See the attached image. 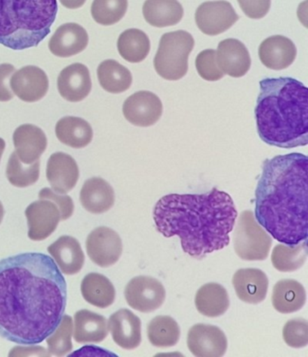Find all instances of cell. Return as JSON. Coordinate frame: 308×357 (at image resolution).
I'll return each instance as SVG.
<instances>
[{"instance_id": "obj_25", "label": "cell", "mask_w": 308, "mask_h": 357, "mask_svg": "<svg viewBox=\"0 0 308 357\" xmlns=\"http://www.w3.org/2000/svg\"><path fill=\"white\" fill-rule=\"evenodd\" d=\"M73 338L79 344L100 343L108 337V323L105 317L82 310L75 315Z\"/></svg>"}, {"instance_id": "obj_34", "label": "cell", "mask_w": 308, "mask_h": 357, "mask_svg": "<svg viewBox=\"0 0 308 357\" xmlns=\"http://www.w3.org/2000/svg\"><path fill=\"white\" fill-rule=\"evenodd\" d=\"M307 259V240L297 245L277 244L273 249L271 262L277 271L293 273L300 270Z\"/></svg>"}, {"instance_id": "obj_1", "label": "cell", "mask_w": 308, "mask_h": 357, "mask_svg": "<svg viewBox=\"0 0 308 357\" xmlns=\"http://www.w3.org/2000/svg\"><path fill=\"white\" fill-rule=\"evenodd\" d=\"M67 304L65 277L45 253L26 252L0 261V335L38 344L60 324Z\"/></svg>"}, {"instance_id": "obj_17", "label": "cell", "mask_w": 308, "mask_h": 357, "mask_svg": "<svg viewBox=\"0 0 308 357\" xmlns=\"http://www.w3.org/2000/svg\"><path fill=\"white\" fill-rule=\"evenodd\" d=\"M108 328L112 340L125 350H133L142 341L141 321L130 310L122 309L109 317Z\"/></svg>"}, {"instance_id": "obj_24", "label": "cell", "mask_w": 308, "mask_h": 357, "mask_svg": "<svg viewBox=\"0 0 308 357\" xmlns=\"http://www.w3.org/2000/svg\"><path fill=\"white\" fill-rule=\"evenodd\" d=\"M80 201L82 207L91 213L108 212L115 203L114 188L103 178L88 179L81 189Z\"/></svg>"}, {"instance_id": "obj_27", "label": "cell", "mask_w": 308, "mask_h": 357, "mask_svg": "<svg viewBox=\"0 0 308 357\" xmlns=\"http://www.w3.org/2000/svg\"><path fill=\"white\" fill-rule=\"evenodd\" d=\"M198 312L208 317L224 315L230 307V298L226 289L218 283H207L201 287L194 298Z\"/></svg>"}, {"instance_id": "obj_11", "label": "cell", "mask_w": 308, "mask_h": 357, "mask_svg": "<svg viewBox=\"0 0 308 357\" xmlns=\"http://www.w3.org/2000/svg\"><path fill=\"white\" fill-rule=\"evenodd\" d=\"M125 119L138 127H149L157 123L163 114L160 97L148 91L132 94L124 102L122 108Z\"/></svg>"}, {"instance_id": "obj_41", "label": "cell", "mask_w": 308, "mask_h": 357, "mask_svg": "<svg viewBox=\"0 0 308 357\" xmlns=\"http://www.w3.org/2000/svg\"><path fill=\"white\" fill-rule=\"evenodd\" d=\"M247 17L252 20H261L270 11L271 0H237Z\"/></svg>"}, {"instance_id": "obj_42", "label": "cell", "mask_w": 308, "mask_h": 357, "mask_svg": "<svg viewBox=\"0 0 308 357\" xmlns=\"http://www.w3.org/2000/svg\"><path fill=\"white\" fill-rule=\"evenodd\" d=\"M15 71L16 69L10 63L0 65V102H8L13 99L14 93L11 90L9 79Z\"/></svg>"}, {"instance_id": "obj_29", "label": "cell", "mask_w": 308, "mask_h": 357, "mask_svg": "<svg viewBox=\"0 0 308 357\" xmlns=\"http://www.w3.org/2000/svg\"><path fill=\"white\" fill-rule=\"evenodd\" d=\"M56 134L60 142L76 149L85 148L93 139V130L89 122L72 116L57 121Z\"/></svg>"}, {"instance_id": "obj_10", "label": "cell", "mask_w": 308, "mask_h": 357, "mask_svg": "<svg viewBox=\"0 0 308 357\" xmlns=\"http://www.w3.org/2000/svg\"><path fill=\"white\" fill-rule=\"evenodd\" d=\"M239 20L233 6L225 0L204 2L195 12L198 29L207 36H218L227 31Z\"/></svg>"}, {"instance_id": "obj_9", "label": "cell", "mask_w": 308, "mask_h": 357, "mask_svg": "<svg viewBox=\"0 0 308 357\" xmlns=\"http://www.w3.org/2000/svg\"><path fill=\"white\" fill-rule=\"evenodd\" d=\"M85 244L91 261L102 268L117 264L123 252L121 236L117 231L106 227L94 229L88 236Z\"/></svg>"}, {"instance_id": "obj_28", "label": "cell", "mask_w": 308, "mask_h": 357, "mask_svg": "<svg viewBox=\"0 0 308 357\" xmlns=\"http://www.w3.org/2000/svg\"><path fill=\"white\" fill-rule=\"evenodd\" d=\"M143 16L151 26L162 29L178 24L184 17V8L178 0H146Z\"/></svg>"}, {"instance_id": "obj_46", "label": "cell", "mask_w": 308, "mask_h": 357, "mask_svg": "<svg viewBox=\"0 0 308 357\" xmlns=\"http://www.w3.org/2000/svg\"><path fill=\"white\" fill-rule=\"evenodd\" d=\"M4 215H5L4 207H3L2 203L0 202V225H1V222L3 221V218H4Z\"/></svg>"}, {"instance_id": "obj_23", "label": "cell", "mask_w": 308, "mask_h": 357, "mask_svg": "<svg viewBox=\"0 0 308 357\" xmlns=\"http://www.w3.org/2000/svg\"><path fill=\"white\" fill-rule=\"evenodd\" d=\"M47 251L56 261L61 273L75 275L80 273L85 261L81 244L75 237L63 236L48 247Z\"/></svg>"}, {"instance_id": "obj_38", "label": "cell", "mask_w": 308, "mask_h": 357, "mask_svg": "<svg viewBox=\"0 0 308 357\" xmlns=\"http://www.w3.org/2000/svg\"><path fill=\"white\" fill-rule=\"evenodd\" d=\"M283 340L293 349H302L308 344V322L304 319L288 320L283 328Z\"/></svg>"}, {"instance_id": "obj_20", "label": "cell", "mask_w": 308, "mask_h": 357, "mask_svg": "<svg viewBox=\"0 0 308 357\" xmlns=\"http://www.w3.org/2000/svg\"><path fill=\"white\" fill-rule=\"evenodd\" d=\"M13 142L21 162L31 165L40 160L47 148V138L40 128L24 124L15 130Z\"/></svg>"}, {"instance_id": "obj_7", "label": "cell", "mask_w": 308, "mask_h": 357, "mask_svg": "<svg viewBox=\"0 0 308 357\" xmlns=\"http://www.w3.org/2000/svg\"><path fill=\"white\" fill-rule=\"evenodd\" d=\"M233 237L234 251L243 261L266 260L272 246V238L249 210L240 213Z\"/></svg>"}, {"instance_id": "obj_31", "label": "cell", "mask_w": 308, "mask_h": 357, "mask_svg": "<svg viewBox=\"0 0 308 357\" xmlns=\"http://www.w3.org/2000/svg\"><path fill=\"white\" fill-rule=\"evenodd\" d=\"M98 80L103 90L118 94L129 90L132 84V75L129 69L115 60H105L97 70Z\"/></svg>"}, {"instance_id": "obj_35", "label": "cell", "mask_w": 308, "mask_h": 357, "mask_svg": "<svg viewBox=\"0 0 308 357\" xmlns=\"http://www.w3.org/2000/svg\"><path fill=\"white\" fill-rule=\"evenodd\" d=\"M6 175L9 183L14 187H30L36 184L40 176V160L31 165L24 164L15 151L9 158Z\"/></svg>"}, {"instance_id": "obj_33", "label": "cell", "mask_w": 308, "mask_h": 357, "mask_svg": "<svg viewBox=\"0 0 308 357\" xmlns=\"http://www.w3.org/2000/svg\"><path fill=\"white\" fill-rule=\"evenodd\" d=\"M148 338L152 346L158 349H167L178 343L180 331L178 322L169 316H157L149 322Z\"/></svg>"}, {"instance_id": "obj_19", "label": "cell", "mask_w": 308, "mask_h": 357, "mask_svg": "<svg viewBox=\"0 0 308 357\" xmlns=\"http://www.w3.org/2000/svg\"><path fill=\"white\" fill-rule=\"evenodd\" d=\"M89 36L80 24L66 23L58 27L49 41L48 47L54 56L67 58L82 53L87 47Z\"/></svg>"}, {"instance_id": "obj_37", "label": "cell", "mask_w": 308, "mask_h": 357, "mask_svg": "<svg viewBox=\"0 0 308 357\" xmlns=\"http://www.w3.org/2000/svg\"><path fill=\"white\" fill-rule=\"evenodd\" d=\"M72 317L63 316L56 331L47 338L49 354L56 356H63L71 352L72 350Z\"/></svg>"}, {"instance_id": "obj_32", "label": "cell", "mask_w": 308, "mask_h": 357, "mask_svg": "<svg viewBox=\"0 0 308 357\" xmlns=\"http://www.w3.org/2000/svg\"><path fill=\"white\" fill-rule=\"evenodd\" d=\"M121 56L129 63L144 61L151 51V41L142 30L130 29L121 33L117 43Z\"/></svg>"}, {"instance_id": "obj_43", "label": "cell", "mask_w": 308, "mask_h": 357, "mask_svg": "<svg viewBox=\"0 0 308 357\" xmlns=\"http://www.w3.org/2000/svg\"><path fill=\"white\" fill-rule=\"evenodd\" d=\"M9 356H49V353L41 347H17L9 353Z\"/></svg>"}, {"instance_id": "obj_30", "label": "cell", "mask_w": 308, "mask_h": 357, "mask_svg": "<svg viewBox=\"0 0 308 357\" xmlns=\"http://www.w3.org/2000/svg\"><path fill=\"white\" fill-rule=\"evenodd\" d=\"M81 292L85 301L99 309H107L115 301L114 286L111 280L102 274H87L82 280Z\"/></svg>"}, {"instance_id": "obj_2", "label": "cell", "mask_w": 308, "mask_h": 357, "mask_svg": "<svg viewBox=\"0 0 308 357\" xmlns=\"http://www.w3.org/2000/svg\"><path fill=\"white\" fill-rule=\"evenodd\" d=\"M237 218L233 198L217 188L204 194L164 195L153 210L157 230L167 238L178 236L183 251L200 260L229 245Z\"/></svg>"}, {"instance_id": "obj_8", "label": "cell", "mask_w": 308, "mask_h": 357, "mask_svg": "<svg viewBox=\"0 0 308 357\" xmlns=\"http://www.w3.org/2000/svg\"><path fill=\"white\" fill-rule=\"evenodd\" d=\"M127 303L142 313L154 312L166 300V289L160 280L149 276L133 278L124 291Z\"/></svg>"}, {"instance_id": "obj_5", "label": "cell", "mask_w": 308, "mask_h": 357, "mask_svg": "<svg viewBox=\"0 0 308 357\" xmlns=\"http://www.w3.org/2000/svg\"><path fill=\"white\" fill-rule=\"evenodd\" d=\"M57 12V0H0V45L18 51L38 47Z\"/></svg>"}, {"instance_id": "obj_39", "label": "cell", "mask_w": 308, "mask_h": 357, "mask_svg": "<svg viewBox=\"0 0 308 357\" xmlns=\"http://www.w3.org/2000/svg\"><path fill=\"white\" fill-rule=\"evenodd\" d=\"M198 75L203 80L216 82L224 78V73L220 70L216 62V51L213 49H206L201 52L195 59Z\"/></svg>"}, {"instance_id": "obj_22", "label": "cell", "mask_w": 308, "mask_h": 357, "mask_svg": "<svg viewBox=\"0 0 308 357\" xmlns=\"http://www.w3.org/2000/svg\"><path fill=\"white\" fill-rule=\"evenodd\" d=\"M297 47L284 36H273L265 39L259 49L263 66L271 70H284L291 66L297 57Z\"/></svg>"}, {"instance_id": "obj_15", "label": "cell", "mask_w": 308, "mask_h": 357, "mask_svg": "<svg viewBox=\"0 0 308 357\" xmlns=\"http://www.w3.org/2000/svg\"><path fill=\"white\" fill-rule=\"evenodd\" d=\"M80 171L75 158L63 152L51 155L47 161V178L52 189L66 195L77 184Z\"/></svg>"}, {"instance_id": "obj_18", "label": "cell", "mask_w": 308, "mask_h": 357, "mask_svg": "<svg viewBox=\"0 0 308 357\" xmlns=\"http://www.w3.org/2000/svg\"><path fill=\"white\" fill-rule=\"evenodd\" d=\"M91 86V73L87 66L72 63L60 73L57 89L60 96L70 102H79L89 96Z\"/></svg>"}, {"instance_id": "obj_40", "label": "cell", "mask_w": 308, "mask_h": 357, "mask_svg": "<svg viewBox=\"0 0 308 357\" xmlns=\"http://www.w3.org/2000/svg\"><path fill=\"white\" fill-rule=\"evenodd\" d=\"M38 197L40 199L50 200L56 204L59 208L62 221L72 218L73 211H75V204L69 195L58 194L53 189L45 188L39 192Z\"/></svg>"}, {"instance_id": "obj_14", "label": "cell", "mask_w": 308, "mask_h": 357, "mask_svg": "<svg viewBox=\"0 0 308 357\" xmlns=\"http://www.w3.org/2000/svg\"><path fill=\"white\" fill-rule=\"evenodd\" d=\"M10 88L23 102H36L47 96L49 80L44 70L27 66L11 76Z\"/></svg>"}, {"instance_id": "obj_6", "label": "cell", "mask_w": 308, "mask_h": 357, "mask_svg": "<svg viewBox=\"0 0 308 357\" xmlns=\"http://www.w3.org/2000/svg\"><path fill=\"white\" fill-rule=\"evenodd\" d=\"M194 47L190 33L178 31L164 33L154 58L157 75L167 81H178L188 71V57Z\"/></svg>"}, {"instance_id": "obj_13", "label": "cell", "mask_w": 308, "mask_h": 357, "mask_svg": "<svg viewBox=\"0 0 308 357\" xmlns=\"http://www.w3.org/2000/svg\"><path fill=\"white\" fill-rule=\"evenodd\" d=\"M187 347L197 357H221L225 355L228 340L218 326L197 324L189 329Z\"/></svg>"}, {"instance_id": "obj_3", "label": "cell", "mask_w": 308, "mask_h": 357, "mask_svg": "<svg viewBox=\"0 0 308 357\" xmlns=\"http://www.w3.org/2000/svg\"><path fill=\"white\" fill-rule=\"evenodd\" d=\"M308 158L301 153L276 155L262 167L255 192V218L277 242L307 240Z\"/></svg>"}, {"instance_id": "obj_44", "label": "cell", "mask_w": 308, "mask_h": 357, "mask_svg": "<svg viewBox=\"0 0 308 357\" xmlns=\"http://www.w3.org/2000/svg\"><path fill=\"white\" fill-rule=\"evenodd\" d=\"M60 2L66 8L77 9L82 8L86 0H60Z\"/></svg>"}, {"instance_id": "obj_21", "label": "cell", "mask_w": 308, "mask_h": 357, "mask_svg": "<svg viewBox=\"0 0 308 357\" xmlns=\"http://www.w3.org/2000/svg\"><path fill=\"white\" fill-rule=\"evenodd\" d=\"M233 285L237 297L248 304H259L267 297L268 279L261 270L240 268L234 273Z\"/></svg>"}, {"instance_id": "obj_26", "label": "cell", "mask_w": 308, "mask_h": 357, "mask_svg": "<svg viewBox=\"0 0 308 357\" xmlns=\"http://www.w3.org/2000/svg\"><path fill=\"white\" fill-rule=\"evenodd\" d=\"M271 301H272L274 309L277 312L282 314L298 312L306 304V289L297 280H279L274 286Z\"/></svg>"}, {"instance_id": "obj_36", "label": "cell", "mask_w": 308, "mask_h": 357, "mask_svg": "<svg viewBox=\"0 0 308 357\" xmlns=\"http://www.w3.org/2000/svg\"><path fill=\"white\" fill-rule=\"evenodd\" d=\"M128 6V0H93L91 8V16L98 24L112 26L124 17Z\"/></svg>"}, {"instance_id": "obj_16", "label": "cell", "mask_w": 308, "mask_h": 357, "mask_svg": "<svg viewBox=\"0 0 308 357\" xmlns=\"http://www.w3.org/2000/svg\"><path fill=\"white\" fill-rule=\"evenodd\" d=\"M216 62L222 73L234 78L242 77L252 66L248 49L243 43L234 38L219 43Z\"/></svg>"}, {"instance_id": "obj_12", "label": "cell", "mask_w": 308, "mask_h": 357, "mask_svg": "<svg viewBox=\"0 0 308 357\" xmlns=\"http://www.w3.org/2000/svg\"><path fill=\"white\" fill-rule=\"evenodd\" d=\"M29 225V239L41 242L47 239L61 221V213L56 204L50 200L40 199L30 204L24 212Z\"/></svg>"}, {"instance_id": "obj_4", "label": "cell", "mask_w": 308, "mask_h": 357, "mask_svg": "<svg viewBox=\"0 0 308 357\" xmlns=\"http://www.w3.org/2000/svg\"><path fill=\"white\" fill-rule=\"evenodd\" d=\"M255 108L259 136L266 144L293 149L308 143V89L291 77L260 82Z\"/></svg>"}, {"instance_id": "obj_45", "label": "cell", "mask_w": 308, "mask_h": 357, "mask_svg": "<svg viewBox=\"0 0 308 357\" xmlns=\"http://www.w3.org/2000/svg\"><path fill=\"white\" fill-rule=\"evenodd\" d=\"M5 149H6L5 140L0 138V160H1L3 153H4Z\"/></svg>"}]
</instances>
